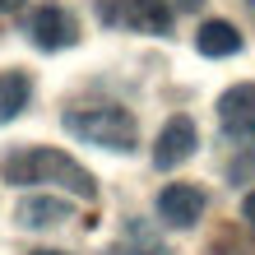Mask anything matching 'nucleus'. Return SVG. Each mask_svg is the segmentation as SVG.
<instances>
[{
	"label": "nucleus",
	"instance_id": "obj_1",
	"mask_svg": "<svg viewBox=\"0 0 255 255\" xmlns=\"http://www.w3.org/2000/svg\"><path fill=\"white\" fill-rule=\"evenodd\" d=\"M0 181H9V186H61L70 195H79V200L98 195L93 172L79 167L61 148H19V153H9L0 162Z\"/></svg>",
	"mask_w": 255,
	"mask_h": 255
},
{
	"label": "nucleus",
	"instance_id": "obj_2",
	"mask_svg": "<svg viewBox=\"0 0 255 255\" xmlns=\"http://www.w3.org/2000/svg\"><path fill=\"white\" fill-rule=\"evenodd\" d=\"M65 130L84 144L98 148H116V153H130L139 144V126L126 107H112V102H98V107H70L65 112Z\"/></svg>",
	"mask_w": 255,
	"mask_h": 255
},
{
	"label": "nucleus",
	"instance_id": "obj_3",
	"mask_svg": "<svg viewBox=\"0 0 255 255\" xmlns=\"http://www.w3.org/2000/svg\"><path fill=\"white\" fill-rule=\"evenodd\" d=\"M98 9H102V23H112V28H130V33H148V37L172 33L167 0H102Z\"/></svg>",
	"mask_w": 255,
	"mask_h": 255
},
{
	"label": "nucleus",
	"instance_id": "obj_4",
	"mask_svg": "<svg viewBox=\"0 0 255 255\" xmlns=\"http://www.w3.org/2000/svg\"><path fill=\"white\" fill-rule=\"evenodd\" d=\"M158 214L162 223H172V228H195L204 214V190L190 186V181H172L158 190Z\"/></svg>",
	"mask_w": 255,
	"mask_h": 255
},
{
	"label": "nucleus",
	"instance_id": "obj_5",
	"mask_svg": "<svg viewBox=\"0 0 255 255\" xmlns=\"http://www.w3.org/2000/svg\"><path fill=\"white\" fill-rule=\"evenodd\" d=\"M195 144H200V134H195V121L190 116H172L167 126L158 130V139H153V167H176V162H186L195 153Z\"/></svg>",
	"mask_w": 255,
	"mask_h": 255
},
{
	"label": "nucleus",
	"instance_id": "obj_6",
	"mask_svg": "<svg viewBox=\"0 0 255 255\" xmlns=\"http://www.w3.org/2000/svg\"><path fill=\"white\" fill-rule=\"evenodd\" d=\"M28 33H33V42H37L42 51H65V47H74V37H79V23L70 19V9L47 5V9L33 14Z\"/></svg>",
	"mask_w": 255,
	"mask_h": 255
},
{
	"label": "nucleus",
	"instance_id": "obj_7",
	"mask_svg": "<svg viewBox=\"0 0 255 255\" xmlns=\"http://www.w3.org/2000/svg\"><path fill=\"white\" fill-rule=\"evenodd\" d=\"M195 47H200V56L223 61V56H237V51H242V33H237L228 19H204L200 33H195Z\"/></svg>",
	"mask_w": 255,
	"mask_h": 255
},
{
	"label": "nucleus",
	"instance_id": "obj_8",
	"mask_svg": "<svg viewBox=\"0 0 255 255\" xmlns=\"http://www.w3.org/2000/svg\"><path fill=\"white\" fill-rule=\"evenodd\" d=\"M28 98H33V74L28 70H5L0 74V126L14 121L28 107Z\"/></svg>",
	"mask_w": 255,
	"mask_h": 255
},
{
	"label": "nucleus",
	"instance_id": "obj_9",
	"mask_svg": "<svg viewBox=\"0 0 255 255\" xmlns=\"http://www.w3.org/2000/svg\"><path fill=\"white\" fill-rule=\"evenodd\" d=\"M14 218H19L23 228L37 232V228H51V223H65V218H70V204H65V200H51V195H28Z\"/></svg>",
	"mask_w": 255,
	"mask_h": 255
},
{
	"label": "nucleus",
	"instance_id": "obj_10",
	"mask_svg": "<svg viewBox=\"0 0 255 255\" xmlns=\"http://www.w3.org/2000/svg\"><path fill=\"white\" fill-rule=\"evenodd\" d=\"M218 116H223V126H228V130L255 121V84H232L228 93L218 98Z\"/></svg>",
	"mask_w": 255,
	"mask_h": 255
},
{
	"label": "nucleus",
	"instance_id": "obj_11",
	"mask_svg": "<svg viewBox=\"0 0 255 255\" xmlns=\"http://www.w3.org/2000/svg\"><path fill=\"white\" fill-rule=\"evenodd\" d=\"M242 218H246V223H251V228H255V190H251V195H246V200H242Z\"/></svg>",
	"mask_w": 255,
	"mask_h": 255
},
{
	"label": "nucleus",
	"instance_id": "obj_12",
	"mask_svg": "<svg viewBox=\"0 0 255 255\" xmlns=\"http://www.w3.org/2000/svg\"><path fill=\"white\" fill-rule=\"evenodd\" d=\"M23 0H0V14H9V9H19Z\"/></svg>",
	"mask_w": 255,
	"mask_h": 255
},
{
	"label": "nucleus",
	"instance_id": "obj_13",
	"mask_svg": "<svg viewBox=\"0 0 255 255\" xmlns=\"http://www.w3.org/2000/svg\"><path fill=\"white\" fill-rule=\"evenodd\" d=\"M28 255H65V251H28Z\"/></svg>",
	"mask_w": 255,
	"mask_h": 255
},
{
	"label": "nucleus",
	"instance_id": "obj_14",
	"mask_svg": "<svg viewBox=\"0 0 255 255\" xmlns=\"http://www.w3.org/2000/svg\"><path fill=\"white\" fill-rule=\"evenodd\" d=\"M176 5H200V0H176Z\"/></svg>",
	"mask_w": 255,
	"mask_h": 255
}]
</instances>
